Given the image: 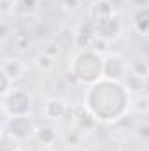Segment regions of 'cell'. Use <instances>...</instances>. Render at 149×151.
Segmentation results:
<instances>
[{"label": "cell", "instance_id": "7c38bea8", "mask_svg": "<svg viewBox=\"0 0 149 151\" xmlns=\"http://www.w3.org/2000/svg\"><path fill=\"white\" fill-rule=\"evenodd\" d=\"M35 139H37L39 144L51 148L58 141V130L53 125H39L37 130H35Z\"/></svg>", "mask_w": 149, "mask_h": 151}, {"label": "cell", "instance_id": "9a60e30c", "mask_svg": "<svg viewBox=\"0 0 149 151\" xmlns=\"http://www.w3.org/2000/svg\"><path fill=\"white\" fill-rule=\"evenodd\" d=\"M54 60H56V58H53V56H49L47 53L40 51L37 56L34 58V65H35V69H37L39 72H51V70L54 69V65H56Z\"/></svg>", "mask_w": 149, "mask_h": 151}, {"label": "cell", "instance_id": "8992f818", "mask_svg": "<svg viewBox=\"0 0 149 151\" xmlns=\"http://www.w3.org/2000/svg\"><path fill=\"white\" fill-rule=\"evenodd\" d=\"M128 65L125 58L117 53H109L104 56V77L114 79V81H123L128 74Z\"/></svg>", "mask_w": 149, "mask_h": 151}, {"label": "cell", "instance_id": "ba28073f", "mask_svg": "<svg viewBox=\"0 0 149 151\" xmlns=\"http://www.w3.org/2000/svg\"><path fill=\"white\" fill-rule=\"evenodd\" d=\"M69 114H72L74 125L81 130V132H82V134L95 130V127L98 125V121L93 118V114L84 107V104H75V106H70Z\"/></svg>", "mask_w": 149, "mask_h": 151}, {"label": "cell", "instance_id": "7a4b0ae2", "mask_svg": "<svg viewBox=\"0 0 149 151\" xmlns=\"http://www.w3.org/2000/svg\"><path fill=\"white\" fill-rule=\"evenodd\" d=\"M69 74L77 84L90 86L104 77V55L95 49L77 51L69 65Z\"/></svg>", "mask_w": 149, "mask_h": 151}, {"label": "cell", "instance_id": "4316f807", "mask_svg": "<svg viewBox=\"0 0 149 151\" xmlns=\"http://www.w3.org/2000/svg\"><path fill=\"white\" fill-rule=\"evenodd\" d=\"M62 9L67 14H74L81 9V0H62Z\"/></svg>", "mask_w": 149, "mask_h": 151}, {"label": "cell", "instance_id": "44dd1931", "mask_svg": "<svg viewBox=\"0 0 149 151\" xmlns=\"http://www.w3.org/2000/svg\"><path fill=\"white\" fill-rule=\"evenodd\" d=\"M40 4V0H18V5H16V12L19 14H32L35 12Z\"/></svg>", "mask_w": 149, "mask_h": 151}, {"label": "cell", "instance_id": "30bf717a", "mask_svg": "<svg viewBox=\"0 0 149 151\" xmlns=\"http://www.w3.org/2000/svg\"><path fill=\"white\" fill-rule=\"evenodd\" d=\"M112 14H116V5L111 0H93L90 5V11H88L91 25L107 18V16H112Z\"/></svg>", "mask_w": 149, "mask_h": 151}, {"label": "cell", "instance_id": "3957f363", "mask_svg": "<svg viewBox=\"0 0 149 151\" xmlns=\"http://www.w3.org/2000/svg\"><path fill=\"white\" fill-rule=\"evenodd\" d=\"M2 114L4 118L28 116L34 107V99L25 88H14L9 95L2 97Z\"/></svg>", "mask_w": 149, "mask_h": 151}, {"label": "cell", "instance_id": "e0dca14e", "mask_svg": "<svg viewBox=\"0 0 149 151\" xmlns=\"http://www.w3.org/2000/svg\"><path fill=\"white\" fill-rule=\"evenodd\" d=\"M123 83H125V86L128 88L130 93H139V91H142L146 88V79L140 77V76L132 74V72L126 74V77L123 79Z\"/></svg>", "mask_w": 149, "mask_h": 151}, {"label": "cell", "instance_id": "ffe728a7", "mask_svg": "<svg viewBox=\"0 0 149 151\" xmlns=\"http://www.w3.org/2000/svg\"><path fill=\"white\" fill-rule=\"evenodd\" d=\"M132 109L140 116L149 114V97L148 95H139L135 100H132Z\"/></svg>", "mask_w": 149, "mask_h": 151}, {"label": "cell", "instance_id": "4fadbf2b", "mask_svg": "<svg viewBox=\"0 0 149 151\" xmlns=\"http://www.w3.org/2000/svg\"><path fill=\"white\" fill-rule=\"evenodd\" d=\"M93 42H95V30H93V25L90 28H81L77 30L75 34V42L74 46L81 49H91L93 47Z\"/></svg>", "mask_w": 149, "mask_h": 151}, {"label": "cell", "instance_id": "277c9868", "mask_svg": "<svg viewBox=\"0 0 149 151\" xmlns=\"http://www.w3.org/2000/svg\"><path fill=\"white\" fill-rule=\"evenodd\" d=\"M4 135H7L11 141L23 142L32 137H35L37 125L30 116H14V118H4Z\"/></svg>", "mask_w": 149, "mask_h": 151}, {"label": "cell", "instance_id": "5bb4252c", "mask_svg": "<svg viewBox=\"0 0 149 151\" xmlns=\"http://www.w3.org/2000/svg\"><path fill=\"white\" fill-rule=\"evenodd\" d=\"M75 34H77V30L70 28V27H60V28H58V32L54 34V39H53V40H56V42H58L62 47L74 46V42H75Z\"/></svg>", "mask_w": 149, "mask_h": 151}, {"label": "cell", "instance_id": "8fae6325", "mask_svg": "<svg viewBox=\"0 0 149 151\" xmlns=\"http://www.w3.org/2000/svg\"><path fill=\"white\" fill-rule=\"evenodd\" d=\"M132 27L140 37H149V5H142L133 12Z\"/></svg>", "mask_w": 149, "mask_h": 151}, {"label": "cell", "instance_id": "7402d4cb", "mask_svg": "<svg viewBox=\"0 0 149 151\" xmlns=\"http://www.w3.org/2000/svg\"><path fill=\"white\" fill-rule=\"evenodd\" d=\"M12 90H14V81L5 74V72L0 70V97L9 95Z\"/></svg>", "mask_w": 149, "mask_h": 151}, {"label": "cell", "instance_id": "d6986e66", "mask_svg": "<svg viewBox=\"0 0 149 151\" xmlns=\"http://www.w3.org/2000/svg\"><path fill=\"white\" fill-rule=\"evenodd\" d=\"M65 144H67V148H79L81 144H82V132L75 127V128H72V130H69L67 134H65Z\"/></svg>", "mask_w": 149, "mask_h": 151}, {"label": "cell", "instance_id": "9c48e42d", "mask_svg": "<svg viewBox=\"0 0 149 151\" xmlns=\"http://www.w3.org/2000/svg\"><path fill=\"white\" fill-rule=\"evenodd\" d=\"M2 72L9 76L14 83L23 79L27 74V63L18 56H5L2 60Z\"/></svg>", "mask_w": 149, "mask_h": 151}, {"label": "cell", "instance_id": "6da1fadb", "mask_svg": "<svg viewBox=\"0 0 149 151\" xmlns=\"http://www.w3.org/2000/svg\"><path fill=\"white\" fill-rule=\"evenodd\" d=\"M82 104L98 123L114 125L132 109V93L123 81L102 77L100 81L86 86Z\"/></svg>", "mask_w": 149, "mask_h": 151}, {"label": "cell", "instance_id": "f546056e", "mask_svg": "<svg viewBox=\"0 0 149 151\" xmlns=\"http://www.w3.org/2000/svg\"><path fill=\"white\" fill-rule=\"evenodd\" d=\"M81 151H93V150H90V148H84V150H81Z\"/></svg>", "mask_w": 149, "mask_h": 151}, {"label": "cell", "instance_id": "484cf974", "mask_svg": "<svg viewBox=\"0 0 149 151\" xmlns=\"http://www.w3.org/2000/svg\"><path fill=\"white\" fill-rule=\"evenodd\" d=\"M135 135L140 139V141H144V142H149V123H137V127H135Z\"/></svg>", "mask_w": 149, "mask_h": 151}, {"label": "cell", "instance_id": "603a6c76", "mask_svg": "<svg viewBox=\"0 0 149 151\" xmlns=\"http://www.w3.org/2000/svg\"><path fill=\"white\" fill-rule=\"evenodd\" d=\"M42 51H44V53H47V55H49V56H53V58H58V56L62 55L63 47H62L56 40H49V42H46V44H44Z\"/></svg>", "mask_w": 149, "mask_h": 151}, {"label": "cell", "instance_id": "83f0119b", "mask_svg": "<svg viewBox=\"0 0 149 151\" xmlns=\"http://www.w3.org/2000/svg\"><path fill=\"white\" fill-rule=\"evenodd\" d=\"M14 34H16L14 27H11L9 21L4 19V21H2V27H0V37H2V40H7L9 37H12Z\"/></svg>", "mask_w": 149, "mask_h": 151}, {"label": "cell", "instance_id": "cb8c5ba5", "mask_svg": "<svg viewBox=\"0 0 149 151\" xmlns=\"http://www.w3.org/2000/svg\"><path fill=\"white\" fill-rule=\"evenodd\" d=\"M16 5H18V0H0V12H2V16H9V14L16 12Z\"/></svg>", "mask_w": 149, "mask_h": 151}, {"label": "cell", "instance_id": "52a82bcc", "mask_svg": "<svg viewBox=\"0 0 149 151\" xmlns=\"http://www.w3.org/2000/svg\"><path fill=\"white\" fill-rule=\"evenodd\" d=\"M40 111L44 114V118H47L49 121H60V119H63L69 114L70 106L62 97H51V99H46L42 102Z\"/></svg>", "mask_w": 149, "mask_h": 151}, {"label": "cell", "instance_id": "2e32d148", "mask_svg": "<svg viewBox=\"0 0 149 151\" xmlns=\"http://www.w3.org/2000/svg\"><path fill=\"white\" fill-rule=\"evenodd\" d=\"M11 44H12V49L16 53H27L30 49V35L27 32H16L12 37H11Z\"/></svg>", "mask_w": 149, "mask_h": 151}, {"label": "cell", "instance_id": "ac0fdd59", "mask_svg": "<svg viewBox=\"0 0 149 151\" xmlns=\"http://www.w3.org/2000/svg\"><path fill=\"white\" fill-rule=\"evenodd\" d=\"M128 70L135 76H140L144 79L149 77V62H146L144 58H133L128 63Z\"/></svg>", "mask_w": 149, "mask_h": 151}, {"label": "cell", "instance_id": "5b68a950", "mask_svg": "<svg viewBox=\"0 0 149 151\" xmlns=\"http://www.w3.org/2000/svg\"><path fill=\"white\" fill-rule=\"evenodd\" d=\"M123 19L117 16V14H112V16H107L97 23H93V30H95V35L100 39H105L109 42H114L123 35Z\"/></svg>", "mask_w": 149, "mask_h": 151}, {"label": "cell", "instance_id": "f1b7e54d", "mask_svg": "<svg viewBox=\"0 0 149 151\" xmlns=\"http://www.w3.org/2000/svg\"><path fill=\"white\" fill-rule=\"evenodd\" d=\"M9 151H25V150H21V148H12V150H9Z\"/></svg>", "mask_w": 149, "mask_h": 151}, {"label": "cell", "instance_id": "d4e9b609", "mask_svg": "<svg viewBox=\"0 0 149 151\" xmlns=\"http://www.w3.org/2000/svg\"><path fill=\"white\" fill-rule=\"evenodd\" d=\"M109 40H105V39H100V37H97L95 35V42H93V47L91 49H95V51H98L100 55H109Z\"/></svg>", "mask_w": 149, "mask_h": 151}]
</instances>
